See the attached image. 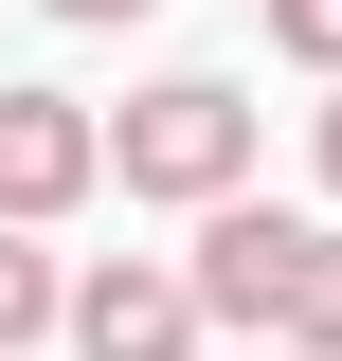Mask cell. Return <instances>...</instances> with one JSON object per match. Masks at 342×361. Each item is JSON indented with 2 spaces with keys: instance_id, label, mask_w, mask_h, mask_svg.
I'll use <instances>...</instances> for the list:
<instances>
[{
  "instance_id": "cell-5",
  "label": "cell",
  "mask_w": 342,
  "mask_h": 361,
  "mask_svg": "<svg viewBox=\"0 0 342 361\" xmlns=\"http://www.w3.org/2000/svg\"><path fill=\"white\" fill-rule=\"evenodd\" d=\"M270 343L342 361V235H324V217H306V253H289V307H270Z\"/></svg>"
},
{
  "instance_id": "cell-7",
  "label": "cell",
  "mask_w": 342,
  "mask_h": 361,
  "mask_svg": "<svg viewBox=\"0 0 342 361\" xmlns=\"http://www.w3.org/2000/svg\"><path fill=\"white\" fill-rule=\"evenodd\" d=\"M270 54H306V73H342V0H270Z\"/></svg>"
},
{
  "instance_id": "cell-4",
  "label": "cell",
  "mask_w": 342,
  "mask_h": 361,
  "mask_svg": "<svg viewBox=\"0 0 342 361\" xmlns=\"http://www.w3.org/2000/svg\"><path fill=\"white\" fill-rule=\"evenodd\" d=\"M54 325H72V361H198L180 271H144V253H108L90 289H54Z\"/></svg>"
},
{
  "instance_id": "cell-2",
  "label": "cell",
  "mask_w": 342,
  "mask_h": 361,
  "mask_svg": "<svg viewBox=\"0 0 342 361\" xmlns=\"http://www.w3.org/2000/svg\"><path fill=\"white\" fill-rule=\"evenodd\" d=\"M289 253H306V217H289V199H198L180 307H198V325H253V343H270V307H289Z\"/></svg>"
},
{
  "instance_id": "cell-9",
  "label": "cell",
  "mask_w": 342,
  "mask_h": 361,
  "mask_svg": "<svg viewBox=\"0 0 342 361\" xmlns=\"http://www.w3.org/2000/svg\"><path fill=\"white\" fill-rule=\"evenodd\" d=\"M324 180H342V109H324Z\"/></svg>"
},
{
  "instance_id": "cell-1",
  "label": "cell",
  "mask_w": 342,
  "mask_h": 361,
  "mask_svg": "<svg viewBox=\"0 0 342 361\" xmlns=\"http://www.w3.org/2000/svg\"><path fill=\"white\" fill-rule=\"evenodd\" d=\"M90 163H127V199H234L253 180V109L216 73H163L127 127H90Z\"/></svg>"
},
{
  "instance_id": "cell-3",
  "label": "cell",
  "mask_w": 342,
  "mask_h": 361,
  "mask_svg": "<svg viewBox=\"0 0 342 361\" xmlns=\"http://www.w3.org/2000/svg\"><path fill=\"white\" fill-rule=\"evenodd\" d=\"M90 180H108V163H90V109H72V90H0V235L72 217Z\"/></svg>"
},
{
  "instance_id": "cell-8",
  "label": "cell",
  "mask_w": 342,
  "mask_h": 361,
  "mask_svg": "<svg viewBox=\"0 0 342 361\" xmlns=\"http://www.w3.org/2000/svg\"><path fill=\"white\" fill-rule=\"evenodd\" d=\"M54 18H144V0H54Z\"/></svg>"
},
{
  "instance_id": "cell-6",
  "label": "cell",
  "mask_w": 342,
  "mask_h": 361,
  "mask_svg": "<svg viewBox=\"0 0 342 361\" xmlns=\"http://www.w3.org/2000/svg\"><path fill=\"white\" fill-rule=\"evenodd\" d=\"M37 325H54V253H37V235H0V361L37 343Z\"/></svg>"
}]
</instances>
